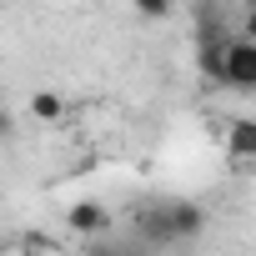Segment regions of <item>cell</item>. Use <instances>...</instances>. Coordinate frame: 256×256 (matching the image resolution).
<instances>
[{
    "label": "cell",
    "instance_id": "cell-2",
    "mask_svg": "<svg viewBox=\"0 0 256 256\" xmlns=\"http://www.w3.org/2000/svg\"><path fill=\"white\" fill-rule=\"evenodd\" d=\"M161 221H166V236L171 241H196L206 231V206L201 201H166L161 206Z\"/></svg>",
    "mask_w": 256,
    "mask_h": 256
},
{
    "label": "cell",
    "instance_id": "cell-4",
    "mask_svg": "<svg viewBox=\"0 0 256 256\" xmlns=\"http://www.w3.org/2000/svg\"><path fill=\"white\" fill-rule=\"evenodd\" d=\"M226 156L231 161H256V120L251 116L226 120Z\"/></svg>",
    "mask_w": 256,
    "mask_h": 256
},
{
    "label": "cell",
    "instance_id": "cell-8",
    "mask_svg": "<svg viewBox=\"0 0 256 256\" xmlns=\"http://www.w3.org/2000/svg\"><path fill=\"white\" fill-rule=\"evenodd\" d=\"M136 6V16H146V20H166L171 16V0H131Z\"/></svg>",
    "mask_w": 256,
    "mask_h": 256
},
{
    "label": "cell",
    "instance_id": "cell-3",
    "mask_svg": "<svg viewBox=\"0 0 256 256\" xmlns=\"http://www.w3.org/2000/svg\"><path fill=\"white\" fill-rule=\"evenodd\" d=\"M66 226H70V236H86V241H96V236H106L110 216H106V206H100V201H76V206L66 211Z\"/></svg>",
    "mask_w": 256,
    "mask_h": 256
},
{
    "label": "cell",
    "instance_id": "cell-5",
    "mask_svg": "<svg viewBox=\"0 0 256 256\" xmlns=\"http://www.w3.org/2000/svg\"><path fill=\"white\" fill-rule=\"evenodd\" d=\"M30 116H36L40 126H60V120L70 116V106H66L60 90H30Z\"/></svg>",
    "mask_w": 256,
    "mask_h": 256
},
{
    "label": "cell",
    "instance_id": "cell-6",
    "mask_svg": "<svg viewBox=\"0 0 256 256\" xmlns=\"http://www.w3.org/2000/svg\"><path fill=\"white\" fill-rule=\"evenodd\" d=\"M231 30H221V10L216 6H196V46L206 40H226Z\"/></svg>",
    "mask_w": 256,
    "mask_h": 256
},
{
    "label": "cell",
    "instance_id": "cell-10",
    "mask_svg": "<svg viewBox=\"0 0 256 256\" xmlns=\"http://www.w3.org/2000/svg\"><path fill=\"white\" fill-rule=\"evenodd\" d=\"M241 40H251V46H256V6L241 16Z\"/></svg>",
    "mask_w": 256,
    "mask_h": 256
},
{
    "label": "cell",
    "instance_id": "cell-1",
    "mask_svg": "<svg viewBox=\"0 0 256 256\" xmlns=\"http://www.w3.org/2000/svg\"><path fill=\"white\" fill-rule=\"evenodd\" d=\"M221 86L231 90H256V46L231 36L226 50H221Z\"/></svg>",
    "mask_w": 256,
    "mask_h": 256
},
{
    "label": "cell",
    "instance_id": "cell-9",
    "mask_svg": "<svg viewBox=\"0 0 256 256\" xmlns=\"http://www.w3.org/2000/svg\"><path fill=\"white\" fill-rule=\"evenodd\" d=\"M10 136H16V116H10V110H6V106H0V146H6V141H10Z\"/></svg>",
    "mask_w": 256,
    "mask_h": 256
},
{
    "label": "cell",
    "instance_id": "cell-7",
    "mask_svg": "<svg viewBox=\"0 0 256 256\" xmlns=\"http://www.w3.org/2000/svg\"><path fill=\"white\" fill-rule=\"evenodd\" d=\"M231 40V36H226ZM226 40H206V46H196V70L206 76V80H216L221 86V50H226Z\"/></svg>",
    "mask_w": 256,
    "mask_h": 256
}]
</instances>
